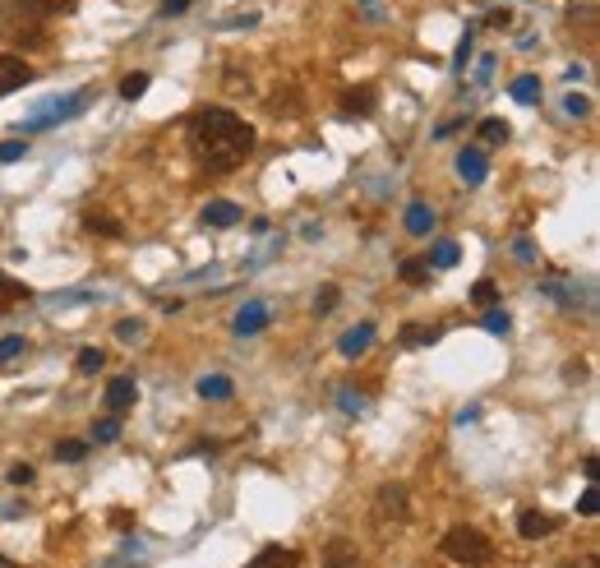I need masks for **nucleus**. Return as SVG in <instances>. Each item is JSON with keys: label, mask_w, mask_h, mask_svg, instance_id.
I'll return each mask as SVG.
<instances>
[{"label": "nucleus", "mask_w": 600, "mask_h": 568, "mask_svg": "<svg viewBox=\"0 0 600 568\" xmlns=\"http://www.w3.org/2000/svg\"><path fill=\"white\" fill-rule=\"evenodd\" d=\"M42 14H33L28 5H19V0H10L5 10H0V33L10 37V42H19V47H42L47 37H42Z\"/></svg>", "instance_id": "nucleus-3"}, {"label": "nucleus", "mask_w": 600, "mask_h": 568, "mask_svg": "<svg viewBox=\"0 0 600 568\" xmlns=\"http://www.w3.org/2000/svg\"><path fill=\"white\" fill-rule=\"evenodd\" d=\"M577 513H582V518H596V513H600V495H596V490H587V495L577 499Z\"/></svg>", "instance_id": "nucleus-36"}, {"label": "nucleus", "mask_w": 600, "mask_h": 568, "mask_svg": "<svg viewBox=\"0 0 600 568\" xmlns=\"http://www.w3.org/2000/svg\"><path fill=\"white\" fill-rule=\"evenodd\" d=\"M554 527H559V518H554V513H540V508H527V513L517 518V532L527 536V541H540V536H554Z\"/></svg>", "instance_id": "nucleus-8"}, {"label": "nucleus", "mask_w": 600, "mask_h": 568, "mask_svg": "<svg viewBox=\"0 0 600 568\" xmlns=\"http://www.w3.org/2000/svg\"><path fill=\"white\" fill-rule=\"evenodd\" d=\"M397 278L407 282V287H420V282H430V259H407V264L397 268Z\"/></svg>", "instance_id": "nucleus-18"}, {"label": "nucleus", "mask_w": 600, "mask_h": 568, "mask_svg": "<svg viewBox=\"0 0 600 568\" xmlns=\"http://www.w3.org/2000/svg\"><path fill=\"white\" fill-rule=\"evenodd\" d=\"M102 361H107V356H102L97 347H84V351H79V370H84V375H97V370H102Z\"/></svg>", "instance_id": "nucleus-32"}, {"label": "nucleus", "mask_w": 600, "mask_h": 568, "mask_svg": "<svg viewBox=\"0 0 600 568\" xmlns=\"http://www.w3.org/2000/svg\"><path fill=\"white\" fill-rule=\"evenodd\" d=\"M471 47H476V42H471V28H467V37H462V47H457V70H467V56H471Z\"/></svg>", "instance_id": "nucleus-41"}, {"label": "nucleus", "mask_w": 600, "mask_h": 568, "mask_svg": "<svg viewBox=\"0 0 600 568\" xmlns=\"http://www.w3.org/2000/svg\"><path fill=\"white\" fill-rule=\"evenodd\" d=\"M116 338H120V342H139V338H144V319H120V324H116Z\"/></svg>", "instance_id": "nucleus-31"}, {"label": "nucleus", "mask_w": 600, "mask_h": 568, "mask_svg": "<svg viewBox=\"0 0 600 568\" xmlns=\"http://www.w3.org/2000/svg\"><path fill=\"white\" fill-rule=\"evenodd\" d=\"M337 402H342V411H351V416H360V411H365V398H360V393H351V388H342V393H337Z\"/></svg>", "instance_id": "nucleus-35"}, {"label": "nucleus", "mask_w": 600, "mask_h": 568, "mask_svg": "<svg viewBox=\"0 0 600 568\" xmlns=\"http://www.w3.org/2000/svg\"><path fill=\"white\" fill-rule=\"evenodd\" d=\"M24 153H28L24 139H5V144H0V162H19Z\"/></svg>", "instance_id": "nucleus-34"}, {"label": "nucleus", "mask_w": 600, "mask_h": 568, "mask_svg": "<svg viewBox=\"0 0 600 568\" xmlns=\"http://www.w3.org/2000/svg\"><path fill=\"white\" fill-rule=\"evenodd\" d=\"M508 121H480V144H508Z\"/></svg>", "instance_id": "nucleus-24"}, {"label": "nucleus", "mask_w": 600, "mask_h": 568, "mask_svg": "<svg viewBox=\"0 0 600 568\" xmlns=\"http://www.w3.org/2000/svg\"><path fill=\"white\" fill-rule=\"evenodd\" d=\"M333 305H337V287L328 282V287H319V296H314V315H328Z\"/></svg>", "instance_id": "nucleus-33"}, {"label": "nucleus", "mask_w": 600, "mask_h": 568, "mask_svg": "<svg viewBox=\"0 0 600 568\" xmlns=\"http://www.w3.org/2000/svg\"><path fill=\"white\" fill-rule=\"evenodd\" d=\"M236 388H231L227 375H204L199 379V398H213V402H227Z\"/></svg>", "instance_id": "nucleus-15"}, {"label": "nucleus", "mask_w": 600, "mask_h": 568, "mask_svg": "<svg viewBox=\"0 0 600 568\" xmlns=\"http://www.w3.org/2000/svg\"><path fill=\"white\" fill-rule=\"evenodd\" d=\"M407 342L420 347V342H439V328H407Z\"/></svg>", "instance_id": "nucleus-40"}, {"label": "nucleus", "mask_w": 600, "mask_h": 568, "mask_svg": "<svg viewBox=\"0 0 600 568\" xmlns=\"http://www.w3.org/2000/svg\"><path fill=\"white\" fill-rule=\"evenodd\" d=\"M88 231H97V236H111V241H120L125 231H120L116 218H107V213H88Z\"/></svg>", "instance_id": "nucleus-21"}, {"label": "nucleus", "mask_w": 600, "mask_h": 568, "mask_svg": "<svg viewBox=\"0 0 600 568\" xmlns=\"http://www.w3.org/2000/svg\"><path fill=\"white\" fill-rule=\"evenodd\" d=\"M370 342H374V324H356V328H347V333H342L337 351H342L347 361H356V356H365V351H370Z\"/></svg>", "instance_id": "nucleus-11"}, {"label": "nucleus", "mask_w": 600, "mask_h": 568, "mask_svg": "<svg viewBox=\"0 0 600 568\" xmlns=\"http://www.w3.org/2000/svg\"><path fill=\"white\" fill-rule=\"evenodd\" d=\"M134 402H139V384H134V379H111V384H107V407H111V416H125Z\"/></svg>", "instance_id": "nucleus-9"}, {"label": "nucleus", "mask_w": 600, "mask_h": 568, "mask_svg": "<svg viewBox=\"0 0 600 568\" xmlns=\"http://www.w3.org/2000/svg\"><path fill=\"white\" fill-rule=\"evenodd\" d=\"M370 107H374V88L342 93V116H370Z\"/></svg>", "instance_id": "nucleus-14"}, {"label": "nucleus", "mask_w": 600, "mask_h": 568, "mask_svg": "<svg viewBox=\"0 0 600 568\" xmlns=\"http://www.w3.org/2000/svg\"><path fill=\"white\" fill-rule=\"evenodd\" d=\"M471 301H476V305H485V310H490V305L499 301V287H494L490 278H480L476 287H471Z\"/></svg>", "instance_id": "nucleus-28"}, {"label": "nucleus", "mask_w": 600, "mask_h": 568, "mask_svg": "<svg viewBox=\"0 0 600 568\" xmlns=\"http://www.w3.org/2000/svg\"><path fill=\"white\" fill-rule=\"evenodd\" d=\"M564 111H568V116H577V121H582V116H591V97H568V102H564Z\"/></svg>", "instance_id": "nucleus-37"}, {"label": "nucleus", "mask_w": 600, "mask_h": 568, "mask_svg": "<svg viewBox=\"0 0 600 568\" xmlns=\"http://www.w3.org/2000/svg\"><path fill=\"white\" fill-rule=\"evenodd\" d=\"M513 250H517V259H522V264H536V250H531V241H517Z\"/></svg>", "instance_id": "nucleus-42"}, {"label": "nucleus", "mask_w": 600, "mask_h": 568, "mask_svg": "<svg viewBox=\"0 0 600 568\" xmlns=\"http://www.w3.org/2000/svg\"><path fill=\"white\" fill-rule=\"evenodd\" d=\"M457 171H462V181L467 185H480L485 176H490V162H485L480 148H462V153H457Z\"/></svg>", "instance_id": "nucleus-12"}, {"label": "nucleus", "mask_w": 600, "mask_h": 568, "mask_svg": "<svg viewBox=\"0 0 600 568\" xmlns=\"http://www.w3.org/2000/svg\"><path fill=\"white\" fill-rule=\"evenodd\" d=\"M268 319H273V315H268L264 301H245V305H240V315H236V333H240V338H254V333H264V328H268Z\"/></svg>", "instance_id": "nucleus-7"}, {"label": "nucleus", "mask_w": 600, "mask_h": 568, "mask_svg": "<svg viewBox=\"0 0 600 568\" xmlns=\"http://www.w3.org/2000/svg\"><path fill=\"white\" fill-rule=\"evenodd\" d=\"M190 148L199 158V167H208L213 176L236 171L254 153V125H245L236 111L204 107L190 116Z\"/></svg>", "instance_id": "nucleus-1"}, {"label": "nucleus", "mask_w": 600, "mask_h": 568, "mask_svg": "<svg viewBox=\"0 0 600 568\" xmlns=\"http://www.w3.org/2000/svg\"><path fill=\"white\" fill-rule=\"evenodd\" d=\"M19 5H28L33 14H42V19H51V14H70L79 0H19Z\"/></svg>", "instance_id": "nucleus-19"}, {"label": "nucleus", "mask_w": 600, "mask_h": 568, "mask_svg": "<svg viewBox=\"0 0 600 568\" xmlns=\"http://www.w3.org/2000/svg\"><path fill=\"white\" fill-rule=\"evenodd\" d=\"M84 453H88L84 439H60V444H56V458L60 462H84Z\"/></svg>", "instance_id": "nucleus-26"}, {"label": "nucleus", "mask_w": 600, "mask_h": 568, "mask_svg": "<svg viewBox=\"0 0 600 568\" xmlns=\"http://www.w3.org/2000/svg\"><path fill=\"white\" fill-rule=\"evenodd\" d=\"M402 222H407V231H411V236H425V231L434 227V213H430V204H420V199H416V204L407 208V218H402Z\"/></svg>", "instance_id": "nucleus-16"}, {"label": "nucleus", "mask_w": 600, "mask_h": 568, "mask_svg": "<svg viewBox=\"0 0 600 568\" xmlns=\"http://www.w3.org/2000/svg\"><path fill=\"white\" fill-rule=\"evenodd\" d=\"M328 568H356V545L351 541H333L328 545V555H324Z\"/></svg>", "instance_id": "nucleus-17"}, {"label": "nucleus", "mask_w": 600, "mask_h": 568, "mask_svg": "<svg viewBox=\"0 0 600 568\" xmlns=\"http://www.w3.org/2000/svg\"><path fill=\"white\" fill-rule=\"evenodd\" d=\"M144 93H148V74L144 70H134V74L120 79V97H125V102H139Z\"/></svg>", "instance_id": "nucleus-20"}, {"label": "nucleus", "mask_w": 600, "mask_h": 568, "mask_svg": "<svg viewBox=\"0 0 600 568\" xmlns=\"http://www.w3.org/2000/svg\"><path fill=\"white\" fill-rule=\"evenodd\" d=\"M19 351H24V338H0V365H5V361H14Z\"/></svg>", "instance_id": "nucleus-38"}, {"label": "nucleus", "mask_w": 600, "mask_h": 568, "mask_svg": "<svg viewBox=\"0 0 600 568\" xmlns=\"http://www.w3.org/2000/svg\"><path fill=\"white\" fill-rule=\"evenodd\" d=\"M28 301V287H19V282H0V310H10V305Z\"/></svg>", "instance_id": "nucleus-29"}, {"label": "nucleus", "mask_w": 600, "mask_h": 568, "mask_svg": "<svg viewBox=\"0 0 600 568\" xmlns=\"http://www.w3.org/2000/svg\"><path fill=\"white\" fill-rule=\"evenodd\" d=\"M236 222H245V213H240V204H231V199H213V204H204V227H236Z\"/></svg>", "instance_id": "nucleus-10"}, {"label": "nucleus", "mask_w": 600, "mask_h": 568, "mask_svg": "<svg viewBox=\"0 0 600 568\" xmlns=\"http://www.w3.org/2000/svg\"><path fill=\"white\" fill-rule=\"evenodd\" d=\"M245 568H300V555L287 550V545H268V550H259Z\"/></svg>", "instance_id": "nucleus-13"}, {"label": "nucleus", "mask_w": 600, "mask_h": 568, "mask_svg": "<svg viewBox=\"0 0 600 568\" xmlns=\"http://www.w3.org/2000/svg\"><path fill=\"white\" fill-rule=\"evenodd\" d=\"M374 518H379V522H407L411 518L407 490H402V485H384L379 499H374Z\"/></svg>", "instance_id": "nucleus-5"}, {"label": "nucleus", "mask_w": 600, "mask_h": 568, "mask_svg": "<svg viewBox=\"0 0 600 568\" xmlns=\"http://www.w3.org/2000/svg\"><path fill=\"white\" fill-rule=\"evenodd\" d=\"M84 102H88V93H70V97H60V102H47V107H42V116H33L24 130H51L56 121H70V116L84 107Z\"/></svg>", "instance_id": "nucleus-4"}, {"label": "nucleus", "mask_w": 600, "mask_h": 568, "mask_svg": "<svg viewBox=\"0 0 600 568\" xmlns=\"http://www.w3.org/2000/svg\"><path fill=\"white\" fill-rule=\"evenodd\" d=\"M457 259H462L457 241H439V245H434V254H430V264H434V268H453Z\"/></svg>", "instance_id": "nucleus-23"}, {"label": "nucleus", "mask_w": 600, "mask_h": 568, "mask_svg": "<svg viewBox=\"0 0 600 568\" xmlns=\"http://www.w3.org/2000/svg\"><path fill=\"white\" fill-rule=\"evenodd\" d=\"M508 93H513L517 102H536V97H540V79H536V74H522V79H513Z\"/></svg>", "instance_id": "nucleus-22"}, {"label": "nucleus", "mask_w": 600, "mask_h": 568, "mask_svg": "<svg viewBox=\"0 0 600 568\" xmlns=\"http://www.w3.org/2000/svg\"><path fill=\"white\" fill-rule=\"evenodd\" d=\"M37 472L28 467V462H19V467H10V485H33Z\"/></svg>", "instance_id": "nucleus-39"}, {"label": "nucleus", "mask_w": 600, "mask_h": 568, "mask_svg": "<svg viewBox=\"0 0 600 568\" xmlns=\"http://www.w3.org/2000/svg\"><path fill=\"white\" fill-rule=\"evenodd\" d=\"M93 439H97V444H111V439H120V416L97 421V425H93Z\"/></svg>", "instance_id": "nucleus-30"}, {"label": "nucleus", "mask_w": 600, "mask_h": 568, "mask_svg": "<svg viewBox=\"0 0 600 568\" xmlns=\"http://www.w3.org/2000/svg\"><path fill=\"white\" fill-rule=\"evenodd\" d=\"M24 84H33V70H28L24 56H0V97Z\"/></svg>", "instance_id": "nucleus-6"}, {"label": "nucleus", "mask_w": 600, "mask_h": 568, "mask_svg": "<svg viewBox=\"0 0 600 568\" xmlns=\"http://www.w3.org/2000/svg\"><path fill=\"white\" fill-rule=\"evenodd\" d=\"M485 328H490L494 338H504L508 328H513V319H508V310H499V305H490V310H485Z\"/></svg>", "instance_id": "nucleus-25"}, {"label": "nucleus", "mask_w": 600, "mask_h": 568, "mask_svg": "<svg viewBox=\"0 0 600 568\" xmlns=\"http://www.w3.org/2000/svg\"><path fill=\"white\" fill-rule=\"evenodd\" d=\"M268 107H273V116H300V97L287 88V93H277Z\"/></svg>", "instance_id": "nucleus-27"}, {"label": "nucleus", "mask_w": 600, "mask_h": 568, "mask_svg": "<svg viewBox=\"0 0 600 568\" xmlns=\"http://www.w3.org/2000/svg\"><path fill=\"white\" fill-rule=\"evenodd\" d=\"M568 568H596V564H568Z\"/></svg>", "instance_id": "nucleus-44"}, {"label": "nucleus", "mask_w": 600, "mask_h": 568, "mask_svg": "<svg viewBox=\"0 0 600 568\" xmlns=\"http://www.w3.org/2000/svg\"><path fill=\"white\" fill-rule=\"evenodd\" d=\"M444 555L453 559V564H467V568H485L494 559V545L485 541V536L476 532V527H453V532L444 536Z\"/></svg>", "instance_id": "nucleus-2"}, {"label": "nucleus", "mask_w": 600, "mask_h": 568, "mask_svg": "<svg viewBox=\"0 0 600 568\" xmlns=\"http://www.w3.org/2000/svg\"><path fill=\"white\" fill-rule=\"evenodd\" d=\"M185 10H190V0H167V5H162V14H167V19H171V14H185Z\"/></svg>", "instance_id": "nucleus-43"}]
</instances>
